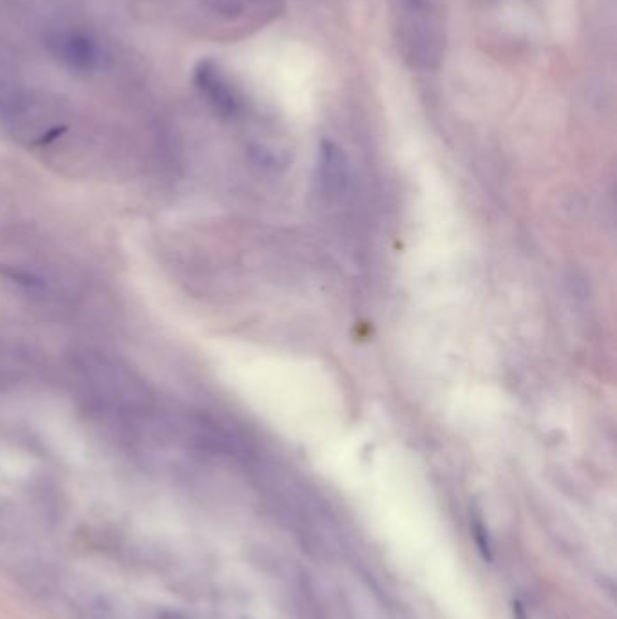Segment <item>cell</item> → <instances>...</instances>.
<instances>
[{
    "mask_svg": "<svg viewBox=\"0 0 617 619\" xmlns=\"http://www.w3.org/2000/svg\"><path fill=\"white\" fill-rule=\"evenodd\" d=\"M393 35L413 71H435L446 53V26L437 0H391Z\"/></svg>",
    "mask_w": 617,
    "mask_h": 619,
    "instance_id": "cell-1",
    "label": "cell"
},
{
    "mask_svg": "<svg viewBox=\"0 0 617 619\" xmlns=\"http://www.w3.org/2000/svg\"><path fill=\"white\" fill-rule=\"evenodd\" d=\"M194 84L218 115L225 118L238 115V93L216 60L203 58L198 62V66L194 67Z\"/></svg>",
    "mask_w": 617,
    "mask_h": 619,
    "instance_id": "cell-2",
    "label": "cell"
},
{
    "mask_svg": "<svg viewBox=\"0 0 617 619\" xmlns=\"http://www.w3.org/2000/svg\"><path fill=\"white\" fill-rule=\"evenodd\" d=\"M350 178L348 158L341 147L332 140H324L319 147V180L324 191L339 192Z\"/></svg>",
    "mask_w": 617,
    "mask_h": 619,
    "instance_id": "cell-3",
    "label": "cell"
},
{
    "mask_svg": "<svg viewBox=\"0 0 617 619\" xmlns=\"http://www.w3.org/2000/svg\"><path fill=\"white\" fill-rule=\"evenodd\" d=\"M55 46H57V53L60 58L66 60L69 66L76 67V69H91L95 66V44L86 37L73 35V33L60 35L55 40Z\"/></svg>",
    "mask_w": 617,
    "mask_h": 619,
    "instance_id": "cell-4",
    "label": "cell"
},
{
    "mask_svg": "<svg viewBox=\"0 0 617 619\" xmlns=\"http://www.w3.org/2000/svg\"><path fill=\"white\" fill-rule=\"evenodd\" d=\"M26 542V531L19 513L6 500H0V545L20 547Z\"/></svg>",
    "mask_w": 617,
    "mask_h": 619,
    "instance_id": "cell-5",
    "label": "cell"
},
{
    "mask_svg": "<svg viewBox=\"0 0 617 619\" xmlns=\"http://www.w3.org/2000/svg\"><path fill=\"white\" fill-rule=\"evenodd\" d=\"M475 538L480 551L484 553L485 560H491V543H489V538H487V533H485L484 525L476 524Z\"/></svg>",
    "mask_w": 617,
    "mask_h": 619,
    "instance_id": "cell-6",
    "label": "cell"
}]
</instances>
